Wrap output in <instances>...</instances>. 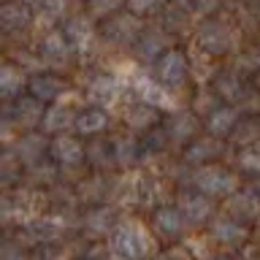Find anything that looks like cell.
Returning <instances> with one entry per match:
<instances>
[{
	"instance_id": "17",
	"label": "cell",
	"mask_w": 260,
	"mask_h": 260,
	"mask_svg": "<svg viewBox=\"0 0 260 260\" xmlns=\"http://www.w3.org/2000/svg\"><path fill=\"white\" fill-rule=\"evenodd\" d=\"M154 117V114H152V106H138V109L133 111V114H127V122H130V125H133V127H141V125H146V122H149Z\"/></svg>"
},
{
	"instance_id": "21",
	"label": "cell",
	"mask_w": 260,
	"mask_h": 260,
	"mask_svg": "<svg viewBox=\"0 0 260 260\" xmlns=\"http://www.w3.org/2000/svg\"><path fill=\"white\" fill-rule=\"evenodd\" d=\"M162 260H187V255H184V252H176V255H174V252H168Z\"/></svg>"
},
{
	"instance_id": "22",
	"label": "cell",
	"mask_w": 260,
	"mask_h": 260,
	"mask_svg": "<svg viewBox=\"0 0 260 260\" xmlns=\"http://www.w3.org/2000/svg\"><path fill=\"white\" fill-rule=\"evenodd\" d=\"M24 3H44L46 6V3H52V0H24Z\"/></svg>"
},
{
	"instance_id": "5",
	"label": "cell",
	"mask_w": 260,
	"mask_h": 260,
	"mask_svg": "<svg viewBox=\"0 0 260 260\" xmlns=\"http://www.w3.org/2000/svg\"><path fill=\"white\" fill-rule=\"evenodd\" d=\"M41 52H44V57L49 62H62V60H68V54H71V41L65 32H49V36L44 38V44H41Z\"/></svg>"
},
{
	"instance_id": "10",
	"label": "cell",
	"mask_w": 260,
	"mask_h": 260,
	"mask_svg": "<svg viewBox=\"0 0 260 260\" xmlns=\"http://www.w3.org/2000/svg\"><path fill=\"white\" fill-rule=\"evenodd\" d=\"M106 122H109L106 111L87 109L84 114H79V117H76V130H79L81 136H95V133H101V130L106 127Z\"/></svg>"
},
{
	"instance_id": "18",
	"label": "cell",
	"mask_w": 260,
	"mask_h": 260,
	"mask_svg": "<svg viewBox=\"0 0 260 260\" xmlns=\"http://www.w3.org/2000/svg\"><path fill=\"white\" fill-rule=\"evenodd\" d=\"M241 168L247 174H260V152H244L241 154Z\"/></svg>"
},
{
	"instance_id": "12",
	"label": "cell",
	"mask_w": 260,
	"mask_h": 260,
	"mask_svg": "<svg viewBox=\"0 0 260 260\" xmlns=\"http://www.w3.org/2000/svg\"><path fill=\"white\" fill-rule=\"evenodd\" d=\"M236 119H239V111L236 109H217L214 114H211V119H209V130L214 136H225V133L233 130Z\"/></svg>"
},
{
	"instance_id": "16",
	"label": "cell",
	"mask_w": 260,
	"mask_h": 260,
	"mask_svg": "<svg viewBox=\"0 0 260 260\" xmlns=\"http://www.w3.org/2000/svg\"><path fill=\"white\" fill-rule=\"evenodd\" d=\"M214 236L219 241H241L244 231L239 228V222H233V219H219L214 225Z\"/></svg>"
},
{
	"instance_id": "9",
	"label": "cell",
	"mask_w": 260,
	"mask_h": 260,
	"mask_svg": "<svg viewBox=\"0 0 260 260\" xmlns=\"http://www.w3.org/2000/svg\"><path fill=\"white\" fill-rule=\"evenodd\" d=\"M154 225H157V231L166 233V236H179L184 228V214L174 206H166L154 214Z\"/></svg>"
},
{
	"instance_id": "23",
	"label": "cell",
	"mask_w": 260,
	"mask_h": 260,
	"mask_svg": "<svg viewBox=\"0 0 260 260\" xmlns=\"http://www.w3.org/2000/svg\"><path fill=\"white\" fill-rule=\"evenodd\" d=\"M214 260H222V257H214Z\"/></svg>"
},
{
	"instance_id": "14",
	"label": "cell",
	"mask_w": 260,
	"mask_h": 260,
	"mask_svg": "<svg viewBox=\"0 0 260 260\" xmlns=\"http://www.w3.org/2000/svg\"><path fill=\"white\" fill-rule=\"evenodd\" d=\"M24 79L14 65H0V95H16L22 89Z\"/></svg>"
},
{
	"instance_id": "3",
	"label": "cell",
	"mask_w": 260,
	"mask_h": 260,
	"mask_svg": "<svg viewBox=\"0 0 260 260\" xmlns=\"http://www.w3.org/2000/svg\"><path fill=\"white\" fill-rule=\"evenodd\" d=\"M133 87H136V92L141 95V101L146 106H152V109H174V98L168 95V89L166 87H160L154 79L149 76H144V73H138V76L133 79Z\"/></svg>"
},
{
	"instance_id": "6",
	"label": "cell",
	"mask_w": 260,
	"mask_h": 260,
	"mask_svg": "<svg viewBox=\"0 0 260 260\" xmlns=\"http://www.w3.org/2000/svg\"><path fill=\"white\" fill-rule=\"evenodd\" d=\"M179 211L184 214V219L190 222H203L211 214V203L206 195H184L182 203H179Z\"/></svg>"
},
{
	"instance_id": "1",
	"label": "cell",
	"mask_w": 260,
	"mask_h": 260,
	"mask_svg": "<svg viewBox=\"0 0 260 260\" xmlns=\"http://www.w3.org/2000/svg\"><path fill=\"white\" fill-rule=\"evenodd\" d=\"M149 247H152L149 233H146L141 225H136V222L119 225L117 233H114V239H111V249L117 252L122 260H146Z\"/></svg>"
},
{
	"instance_id": "20",
	"label": "cell",
	"mask_w": 260,
	"mask_h": 260,
	"mask_svg": "<svg viewBox=\"0 0 260 260\" xmlns=\"http://www.w3.org/2000/svg\"><path fill=\"white\" fill-rule=\"evenodd\" d=\"M0 260H24V252L19 247H14V244H6L0 249Z\"/></svg>"
},
{
	"instance_id": "4",
	"label": "cell",
	"mask_w": 260,
	"mask_h": 260,
	"mask_svg": "<svg viewBox=\"0 0 260 260\" xmlns=\"http://www.w3.org/2000/svg\"><path fill=\"white\" fill-rule=\"evenodd\" d=\"M157 76L162 84L168 87H179L187 79V60L182 52H166L157 60Z\"/></svg>"
},
{
	"instance_id": "11",
	"label": "cell",
	"mask_w": 260,
	"mask_h": 260,
	"mask_svg": "<svg viewBox=\"0 0 260 260\" xmlns=\"http://www.w3.org/2000/svg\"><path fill=\"white\" fill-rule=\"evenodd\" d=\"M71 125H76V114L71 109H62V106H54V109L46 111L44 117V127L49 133H60V130H68Z\"/></svg>"
},
{
	"instance_id": "8",
	"label": "cell",
	"mask_w": 260,
	"mask_h": 260,
	"mask_svg": "<svg viewBox=\"0 0 260 260\" xmlns=\"http://www.w3.org/2000/svg\"><path fill=\"white\" fill-rule=\"evenodd\" d=\"M52 154L54 160L65 162V166H76V162H81V157H84V149H81L79 141H73V138H57V141L52 144Z\"/></svg>"
},
{
	"instance_id": "19",
	"label": "cell",
	"mask_w": 260,
	"mask_h": 260,
	"mask_svg": "<svg viewBox=\"0 0 260 260\" xmlns=\"http://www.w3.org/2000/svg\"><path fill=\"white\" fill-rule=\"evenodd\" d=\"M127 6L133 8L136 14H149V11L162 6V0H127Z\"/></svg>"
},
{
	"instance_id": "2",
	"label": "cell",
	"mask_w": 260,
	"mask_h": 260,
	"mask_svg": "<svg viewBox=\"0 0 260 260\" xmlns=\"http://www.w3.org/2000/svg\"><path fill=\"white\" fill-rule=\"evenodd\" d=\"M192 182L203 195H231L239 187V179L225 168H201Z\"/></svg>"
},
{
	"instance_id": "7",
	"label": "cell",
	"mask_w": 260,
	"mask_h": 260,
	"mask_svg": "<svg viewBox=\"0 0 260 260\" xmlns=\"http://www.w3.org/2000/svg\"><path fill=\"white\" fill-rule=\"evenodd\" d=\"M117 95H119V81L111 79V76H98L92 84H89V98H92L95 103H101V106L114 103Z\"/></svg>"
},
{
	"instance_id": "13",
	"label": "cell",
	"mask_w": 260,
	"mask_h": 260,
	"mask_svg": "<svg viewBox=\"0 0 260 260\" xmlns=\"http://www.w3.org/2000/svg\"><path fill=\"white\" fill-rule=\"evenodd\" d=\"M30 89L36 98H41V101H52V98H57L62 92V84L52 76H38V79L30 81Z\"/></svg>"
},
{
	"instance_id": "15",
	"label": "cell",
	"mask_w": 260,
	"mask_h": 260,
	"mask_svg": "<svg viewBox=\"0 0 260 260\" xmlns=\"http://www.w3.org/2000/svg\"><path fill=\"white\" fill-rule=\"evenodd\" d=\"M24 22H27V14H24L22 6H16V3L0 6V27L14 30V27H22Z\"/></svg>"
}]
</instances>
